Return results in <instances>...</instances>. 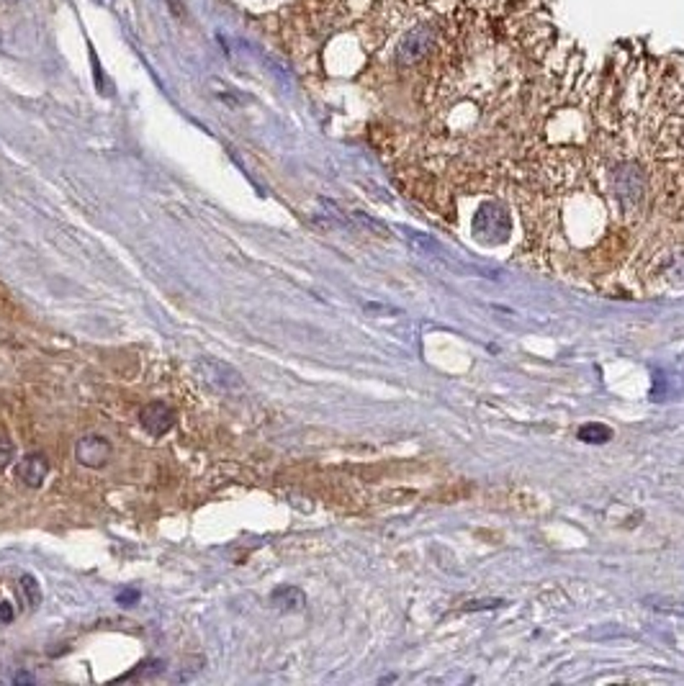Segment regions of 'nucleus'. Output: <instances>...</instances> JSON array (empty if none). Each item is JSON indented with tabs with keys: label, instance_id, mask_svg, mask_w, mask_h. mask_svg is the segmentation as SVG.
<instances>
[{
	"label": "nucleus",
	"instance_id": "obj_7",
	"mask_svg": "<svg viewBox=\"0 0 684 686\" xmlns=\"http://www.w3.org/2000/svg\"><path fill=\"white\" fill-rule=\"evenodd\" d=\"M49 476V460L44 453H29L19 460L16 465V478L29 489L44 486V481Z\"/></svg>",
	"mask_w": 684,
	"mask_h": 686
},
{
	"label": "nucleus",
	"instance_id": "obj_16",
	"mask_svg": "<svg viewBox=\"0 0 684 686\" xmlns=\"http://www.w3.org/2000/svg\"><path fill=\"white\" fill-rule=\"evenodd\" d=\"M8 3H16V0H8Z\"/></svg>",
	"mask_w": 684,
	"mask_h": 686
},
{
	"label": "nucleus",
	"instance_id": "obj_5",
	"mask_svg": "<svg viewBox=\"0 0 684 686\" xmlns=\"http://www.w3.org/2000/svg\"><path fill=\"white\" fill-rule=\"evenodd\" d=\"M111 456H114V447L103 435H83L75 442V460L83 468L98 471V468L109 465Z\"/></svg>",
	"mask_w": 684,
	"mask_h": 686
},
{
	"label": "nucleus",
	"instance_id": "obj_10",
	"mask_svg": "<svg viewBox=\"0 0 684 686\" xmlns=\"http://www.w3.org/2000/svg\"><path fill=\"white\" fill-rule=\"evenodd\" d=\"M21 589H23V594H26V599H29V604H31V607H37L39 602H41L39 581L31 576V573H23V576H21Z\"/></svg>",
	"mask_w": 684,
	"mask_h": 686
},
{
	"label": "nucleus",
	"instance_id": "obj_4",
	"mask_svg": "<svg viewBox=\"0 0 684 686\" xmlns=\"http://www.w3.org/2000/svg\"><path fill=\"white\" fill-rule=\"evenodd\" d=\"M612 186L627 209H633L644 201V172L633 162H626L612 172Z\"/></svg>",
	"mask_w": 684,
	"mask_h": 686
},
{
	"label": "nucleus",
	"instance_id": "obj_13",
	"mask_svg": "<svg viewBox=\"0 0 684 686\" xmlns=\"http://www.w3.org/2000/svg\"><path fill=\"white\" fill-rule=\"evenodd\" d=\"M118 604H124V607H132V604H136V599H139V591L136 589H124L118 596Z\"/></svg>",
	"mask_w": 684,
	"mask_h": 686
},
{
	"label": "nucleus",
	"instance_id": "obj_6",
	"mask_svg": "<svg viewBox=\"0 0 684 686\" xmlns=\"http://www.w3.org/2000/svg\"><path fill=\"white\" fill-rule=\"evenodd\" d=\"M175 409H172L171 404H165V401H150V404H145L142 406V412H139V424L153 435V438H162V435H168L172 427H175Z\"/></svg>",
	"mask_w": 684,
	"mask_h": 686
},
{
	"label": "nucleus",
	"instance_id": "obj_8",
	"mask_svg": "<svg viewBox=\"0 0 684 686\" xmlns=\"http://www.w3.org/2000/svg\"><path fill=\"white\" fill-rule=\"evenodd\" d=\"M270 604L281 612H299L306 607V594L299 586H278L270 594Z\"/></svg>",
	"mask_w": 684,
	"mask_h": 686
},
{
	"label": "nucleus",
	"instance_id": "obj_1",
	"mask_svg": "<svg viewBox=\"0 0 684 686\" xmlns=\"http://www.w3.org/2000/svg\"><path fill=\"white\" fill-rule=\"evenodd\" d=\"M513 231V221H510V213L502 204H484L478 206L474 216V234L476 239L487 242V245H496V242H504Z\"/></svg>",
	"mask_w": 684,
	"mask_h": 686
},
{
	"label": "nucleus",
	"instance_id": "obj_14",
	"mask_svg": "<svg viewBox=\"0 0 684 686\" xmlns=\"http://www.w3.org/2000/svg\"><path fill=\"white\" fill-rule=\"evenodd\" d=\"M13 622V607L8 602H0V625H11Z\"/></svg>",
	"mask_w": 684,
	"mask_h": 686
},
{
	"label": "nucleus",
	"instance_id": "obj_15",
	"mask_svg": "<svg viewBox=\"0 0 684 686\" xmlns=\"http://www.w3.org/2000/svg\"><path fill=\"white\" fill-rule=\"evenodd\" d=\"M13 682H16V684H34V676H29V673H16Z\"/></svg>",
	"mask_w": 684,
	"mask_h": 686
},
{
	"label": "nucleus",
	"instance_id": "obj_12",
	"mask_svg": "<svg viewBox=\"0 0 684 686\" xmlns=\"http://www.w3.org/2000/svg\"><path fill=\"white\" fill-rule=\"evenodd\" d=\"M13 456H16V447H13L11 438L0 435V468H8V465H11V460H13Z\"/></svg>",
	"mask_w": 684,
	"mask_h": 686
},
{
	"label": "nucleus",
	"instance_id": "obj_11",
	"mask_svg": "<svg viewBox=\"0 0 684 686\" xmlns=\"http://www.w3.org/2000/svg\"><path fill=\"white\" fill-rule=\"evenodd\" d=\"M407 239L409 245L419 252H437V245L427 237V234H419V231H407Z\"/></svg>",
	"mask_w": 684,
	"mask_h": 686
},
{
	"label": "nucleus",
	"instance_id": "obj_2",
	"mask_svg": "<svg viewBox=\"0 0 684 686\" xmlns=\"http://www.w3.org/2000/svg\"><path fill=\"white\" fill-rule=\"evenodd\" d=\"M437 41V31L430 23H419L412 31H407L404 39L397 47V59L399 65H417L419 59H425Z\"/></svg>",
	"mask_w": 684,
	"mask_h": 686
},
{
	"label": "nucleus",
	"instance_id": "obj_3",
	"mask_svg": "<svg viewBox=\"0 0 684 686\" xmlns=\"http://www.w3.org/2000/svg\"><path fill=\"white\" fill-rule=\"evenodd\" d=\"M196 370L216 391H240L245 386L242 373L237 368H232L229 362L216 360V358H198L196 360Z\"/></svg>",
	"mask_w": 684,
	"mask_h": 686
},
{
	"label": "nucleus",
	"instance_id": "obj_9",
	"mask_svg": "<svg viewBox=\"0 0 684 686\" xmlns=\"http://www.w3.org/2000/svg\"><path fill=\"white\" fill-rule=\"evenodd\" d=\"M609 438H612V432H609L605 424H584V427L579 430V439H584V442H592V445L608 442Z\"/></svg>",
	"mask_w": 684,
	"mask_h": 686
}]
</instances>
